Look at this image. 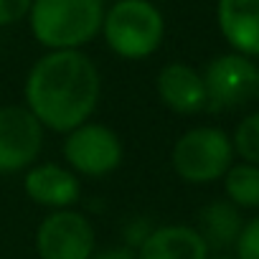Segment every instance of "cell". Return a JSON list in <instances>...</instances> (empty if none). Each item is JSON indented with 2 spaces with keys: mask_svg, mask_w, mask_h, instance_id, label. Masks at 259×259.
<instances>
[{
  "mask_svg": "<svg viewBox=\"0 0 259 259\" xmlns=\"http://www.w3.org/2000/svg\"><path fill=\"white\" fill-rule=\"evenodd\" d=\"M155 87H158L160 102L176 114H196L208 107L203 74H198L188 64H181V61L165 64L158 74Z\"/></svg>",
  "mask_w": 259,
  "mask_h": 259,
  "instance_id": "10",
  "label": "cell"
},
{
  "mask_svg": "<svg viewBox=\"0 0 259 259\" xmlns=\"http://www.w3.org/2000/svg\"><path fill=\"white\" fill-rule=\"evenodd\" d=\"M23 191L33 203L46 206L51 211H64L74 208V203L79 201L81 183L74 170L59 163H36L26 170Z\"/></svg>",
  "mask_w": 259,
  "mask_h": 259,
  "instance_id": "9",
  "label": "cell"
},
{
  "mask_svg": "<svg viewBox=\"0 0 259 259\" xmlns=\"http://www.w3.org/2000/svg\"><path fill=\"white\" fill-rule=\"evenodd\" d=\"M94 246V226L76 208L51 211L36 229L38 259H92Z\"/></svg>",
  "mask_w": 259,
  "mask_h": 259,
  "instance_id": "7",
  "label": "cell"
},
{
  "mask_svg": "<svg viewBox=\"0 0 259 259\" xmlns=\"http://www.w3.org/2000/svg\"><path fill=\"white\" fill-rule=\"evenodd\" d=\"M231 145L244 158V163L259 165V112H254L239 122Z\"/></svg>",
  "mask_w": 259,
  "mask_h": 259,
  "instance_id": "15",
  "label": "cell"
},
{
  "mask_svg": "<svg viewBox=\"0 0 259 259\" xmlns=\"http://www.w3.org/2000/svg\"><path fill=\"white\" fill-rule=\"evenodd\" d=\"M224 191L236 208H259V165H231L224 176Z\"/></svg>",
  "mask_w": 259,
  "mask_h": 259,
  "instance_id": "14",
  "label": "cell"
},
{
  "mask_svg": "<svg viewBox=\"0 0 259 259\" xmlns=\"http://www.w3.org/2000/svg\"><path fill=\"white\" fill-rule=\"evenodd\" d=\"M234 145L219 127H193L183 133L173 150L170 165L186 183H211L226 176L231 168Z\"/></svg>",
  "mask_w": 259,
  "mask_h": 259,
  "instance_id": "4",
  "label": "cell"
},
{
  "mask_svg": "<svg viewBox=\"0 0 259 259\" xmlns=\"http://www.w3.org/2000/svg\"><path fill=\"white\" fill-rule=\"evenodd\" d=\"M203 84L211 109H236L259 102V66L241 54L216 56L203 71Z\"/></svg>",
  "mask_w": 259,
  "mask_h": 259,
  "instance_id": "6",
  "label": "cell"
},
{
  "mask_svg": "<svg viewBox=\"0 0 259 259\" xmlns=\"http://www.w3.org/2000/svg\"><path fill=\"white\" fill-rule=\"evenodd\" d=\"M102 33L107 46L119 59H148L153 56L165 36L163 13L150 0H117L104 13Z\"/></svg>",
  "mask_w": 259,
  "mask_h": 259,
  "instance_id": "3",
  "label": "cell"
},
{
  "mask_svg": "<svg viewBox=\"0 0 259 259\" xmlns=\"http://www.w3.org/2000/svg\"><path fill=\"white\" fill-rule=\"evenodd\" d=\"M44 150V127L28 107H0V176H16L36 165Z\"/></svg>",
  "mask_w": 259,
  "mask_h": 259,
  "instance_id": "8",
  "label": "cell"
},
{
  "mask_svg": "<svg viewBox=\"0 0 259 259\" xmlns=\"http://www.w3.org/2000/svg\"><path fill=\"white\" fill-rule=\"evenodd\" d=\"M211 259H236V256H226V254H219V256H211Z\"/></svg>",
  "mask_w": 259,
  "mask_h": 259,
  "instance_id": "19",
  "label": "cell"
},
{
  "mask_svg": "<svg viewBox=\"0 0 259 259\" xmlns=\"http://www.w3.org/2000/svg\"><path fill=\"white\" fill-rule=\"evenodd\" d=\"M33 0H0V28L13 26L28 16Z\"/></svg>",
  "mask_w": 259,
  "mask_h": 259,
  "instance_id": "17",
  "label": "cell"
},
{
  "mask_svg": "<svg viewBox=\"0 0 259 259\" xmlns=\"http://www.w3.org/2000/svg\"><path fill=\"white\" fill-rule=\"evenodd\" d=\"M236 259H259V216L244 224L236 239Z\"/></svg>",
  "mask_w": 259,
  "mask_h": 259,
  "instance_id": "16",
  "label": "cell"
},
{
  "mask_svg": "<svg viewBox=\"0 0 259 259\" xmlns=\"http://www.w3.org/2000/svg\"><path fill=\"white\" fill-rule=\"evenodd\" d=\"M102 79L81 51H49L26 79V107L51 133H71L89 122L99 104Z\"/></svg>",
  "mask_w": 259,
  "mask_h": 259,
  "instance_id": "1",
  "label": "cell"
},
{
  "mask_svg": "<svg viewBox=\"0 0 259 259\" xmlns=\"http://www.w3.org/2000/svg\"><path fill=\"white\" fill-rule=\"evenodd\" d=\"M138 259H208V246L193 226H155L135 249Z\"/></svg>",
  "mask_w": 259,
  "mask_h": 259,
  "instance_id": "11",
  "label": "cell"
},
{
  "mask_svg": "<svg viewBox=\"0 0 259 259\" xmlns=\"http://www.w3.org/2000/svg\"><path fill=\"white\" fill-rule=\"evenodd\" d=\"M219 28L241 56H259V0H219Z\"/></svg>",
  "mask_w": 259,
  "mask_h": 259,
  "instance_id": "12",
  "label": "cell"
},
{
  "mask_svg": "<svg viewBox=\"0 0 259 259\" xmlns=\"http://www.w3.org/2000/svg\"><path fill=\"white\" fill-rule=\"evenodd\" d=\"M33 38L51 51H79L104 21L102 0H33L28 11Z\"/></svg>",
  "mask_w": 259,
  "mask_h": 259,
  "instance_id": "2",
  "label": "cell"
},
{
  "mask_svg": "<svg viewBox=\"0 0 259 259\" xmlns=\"http://www.w3.org/2000/svg\"><path fill=\"white\" fill-rule=\"evenodd\" d=\"M122 138L102 122H84L71 133H66L64 160L69 163V170H74L76 176H109L122 165Z\"/></svg>",
  "mask_w": 259,
  "mask_h": 259,
  "instance_id": "5",
  "label": "cell"
},
{
  "mask_svg": "<svg viewBox=\"0 0 259 259\" xmlns=\"http://www.w3.org/2000/svg\"><path fill=\"white\" fill-rule=\"evenodd\" d=\"M244 229V219L231 201H211L198 213L196 231L206 241L208 251H224L236 246V239Z\"/></svg>",
  "mask_w": 259,
  "mask_h": 259,
  "instance_id": "13",
  "label": "cell"
},
{
  "mask_svg": "<svg viewBox=\"0 0 259 259\" xmlns=\"http://www.w3.org/2000/svg\"><path fill=\"white\" fill-rule=\"evenodd\" d=\"M92 259H138V251L130 249V246H112V249L94 251Z\"/></svg>",
  "mask_w": 259,
  "mask_h": 259,
  "instance_id": "18",
  "label": "cell"
}]
</instances>
